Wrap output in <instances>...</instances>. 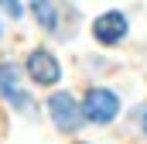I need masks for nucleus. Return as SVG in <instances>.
Returning a JSON list of instances; mask_svg holds the SVG:
<instances>
[{"label": "nucleus", "instance_id": "3", "mask_svg": "<svg viewBox=\"0 0 147 144\" xmlns=\"http://www.w3.org/2000/svg\"><path fill=\"white\" fill-rule=\"evenodd\" d=\"M0 96H7L14 107L24 110V113H34V100L21 89V72L10 62H0Z\"/></svg>", "mask_w": 147, "mask_h": 144}, {"label": "nucleus", "instance_id": "6", "mask_svg": "<svg viewBox=\"0 0 147 144\" xmlns=\"http://www.w3.org/2000/svg\"><path fill=\"white\" fill-rule=\"evenodd\" d=\"M34 17L41 21V28H48V31H55V24H58L55 3H45V0H38V3H34Z\"/></svg>", "mask_w": 147, "mask_h": 144}, {"label": "nucleus", "instance_id": "4", "mask_svg": "<svg viewBox=\"0 0 147 144\" xmlns=\"http://www.w3.org/2000/svg\"><path fill=\"white\" fill-rule=\"evenodd\" d=\"M28 75L34 79L38 86H55L58 82V75H62V69H58V58L51 55V52H31V58H28Z\"/></svg>", "mask_w": 147, "mask_h": 144}, {"label": "nucleus", "instance_id": "5", "mask_svg": "<svg viewBox=\"0 0 147 144\" xmlns=\"http://www.w3.org/2000/svg\"><path fill=\"white\" fill-rule=\"evenodd\" d=\"M123 35H127V17H123L120 10H110V14L96 17V38H99L103 45H116Z\"/></svg>", "mask_w": 147, "mask_h": 144}, {"label": "nucleus", "instance_id": "7", "mask_svg": "<svg viewBox=\"0 0 147 144\" xmlns=\"http://www.w3.org/2000/svg\"><path fill=\"white\" fill-rule=\"evenodd\" d=\"M3 7H7V14H14V17H17V14H21V7H17V3H14V0H7V3H3Z\"/></svg>", "mask_w": 147, "mask_h": 144}, {"label": "nucleus", "instance_id": "2", "mask_svg": "<svg viewBox=\"0 0 147 144\" xmlns=\"http://www.w3.org/2000/svg\"><path fill=\"white\" fill-rule=\"evenodd\" d=\"M48 113H51V120H55V127L58 130H75V127H82V107L75 103L69 93H55L51 100H48Z\"/></svg>", "mask_w": 147, "mask_h": 144}, {"label": "nucleus", "instance_id": "8", "mask_svg": "<svg viewBox=\"0 0 147 144\" xmlns=\"http://www.w3.org/2000/svg\"><path fill=\"white\" fill-rule=\"evenodd\" d=\"M144 130H147V117H144Z\"/></svg>", "mask_w": 147, "mask_h": 144}, {"label": "nucleus", "instance_id": "1", "mask_svg": "<svg viewBox=\"0 0 147 144\" xmlns=\"http://www.w3.org/2000/svg\"><path fill=\"white\" fill-rule=\"evenodd\" d=\"M120 113V100L113 89H89L82 100V117L92 124H110L113 117Z\"/></svg>", "mask_w": 147, "mask_h": 144}]
</instances>
